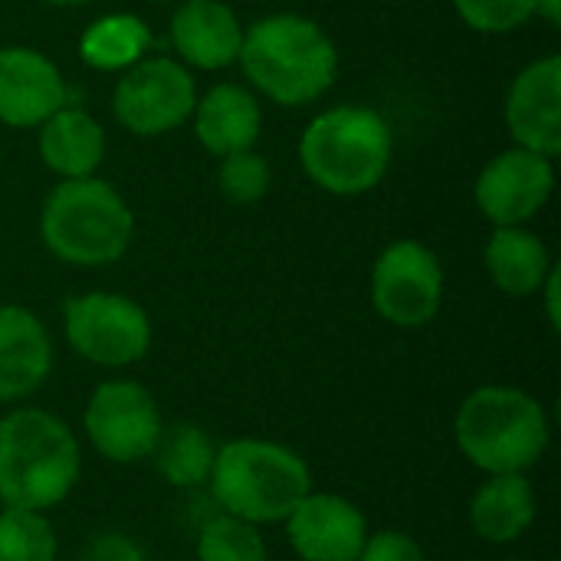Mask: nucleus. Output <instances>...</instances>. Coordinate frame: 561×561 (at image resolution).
<instances>
[{"label":"nucleus","mask_w":561,"mask_h":561,"mask_svg":"<svg viewBox=\"0 0 561 561\" xmlns=\"http://www.w3.org/2000/svg\"><path fill=\"white\" fill-rule=\"evenodd\" d=\"M82 477L72 427L43 408H13L0 417V503L46 513L69 500Z\"/></svg>","instance_id":"nucleus-1"},{"label":"nucleus","mask_w":561,"mask_h":561,"mask_svg":"<svg viewBox=\"0 0 561 561\" xmlns=\"http://www.w3.org/2000/svg\"><path fill=\"white\" fill-rule=\"evenodd\" d=\"M237 62L276 105H306L332 89L339 49L316 20L299 13H273L243 30Z\"/></svg>","instance_id":"nucleus-2"},{"label":"nucleus","mask_w":561,"mask_h":561,"mask_svg":"<svg viewBox=\"0 0 561 561\" xmlns=\"http://www.w3.org/2000/svg\"><path fill=\"white\" fill-rule=\"evenodd\" d=\"M207 486L220 513L253 526H283L312 493V470L286 444L237 437L217 447Z\"/></svg>","instance_id":"nucleus-3"},{"label":"nucleus","mask_w":561,"mask_h":561,"mask_svg":"<svg viewBox=\"0 0 561 561\" xmlns=\"http://www.w3.org/2000/svg\"><path fill=\"white\" fill-rule=\"evenodd\" d=\"M460 454L490 473H529L552 440V424L539 398L510 385H483L463 398L454 417Z\"/></svg>","instance_id":"nucleus-4"},{"label":"nucleus","mask_w":561,"mask_h":561,"mask_svg":"<svg viewBox=\"0 0 561 561\" xmlns=\"http://www.w3.org/2000/svg\"><path fill=\"white\" fill-rule=\"evenodd\" d=\"M394 151L385 115L365 105H335L316 115L299 141L309 181L335 197H355L381 184Z\"/></svg>","instance_id":"nucleus-5"},{"label":"nucleus","mask_w":561,"mask_h":561,"mask_svg":"<svg viewBox=\"0 0 561 561\" xmlns=\"http://www.w3.org/2000/svg\"><path fill=\"white\" fill-rule=\"evenodd\" d=\"M135 217L122 194L102 178L59 181L39 214L46 250L69 266H108L125 256Z\"/></svg>","instance_id":"nucleus-6"},{"label":"nucleus","mask_w":561,"mask_h":561,"mask_svg":"<svg viewBox=\"0 0 561 561\" xmlns=\"http://www.w3.org/2000/svg\"><path fill=\"white\" fill-rule=\"evenodd\" d=\"M62 329L69 348L99 368H128L151 348L148 312L122 293H82L66 299Z\"/></svg>","instance_id":"nucleus-7"},{"label":"nucleus","mask_w":561,"mask_h":561,"mask_svg":"<svg viewBox=\"0 0 561 561\" xmlns=\"http://www.w3.org/2000/svg\"><path fill=\"white\" fill-rule=\"evenodd\" d=\"M197 105L194 76L168 56H148L125 69L112 92L118 125L138 138H158L181 128Z\"/></svg>","instance_id":"nucleus-8"},{"label":"nucleus","mask_w":561,"mask_h":561,"mask_svg":"<svg viewBox=\"0 0 561 561\" xmlns=\"http://www.w3.org/2000/svg\"><path fill=\"white\" fill-rule=\"evenodd\" d=\"M82 431L99 457L128 467L151 457L164 431V417L148 388L131 378H115L102 381L89 394Z\"/></svg>","instance_id":"nucleus-9"},{"label":"nucleus","mask_w":561,"mask_h":561,"mask_svg":"<svg viewBox=\"0 0 561 561\" xmlns=\"http://www.w3.org/2000/svg\"><path fill=\"white\" fill-rule=\"evenodd\" d=\"M444 302V270L421 240H394L371 266V306L398 329L434 322Z\"/></svg>","instance_id":"nucleus-10"},{"label":"nucleus","mask_w":561,"mask_h":561,"mask_svg":"<svg viewBox=\"0 0 561 561\" xmlns=\"http://www.w3.org/2000/svg\"><path fill=\"white\" fill-rule=\"evenodd\" d=\"M556 187L552 158L529 148H510L496 154L477 178L473 197L480 214L493 227H523L533 220Z\"/></svg>","instance_id":"nucleus-11"},{"label":"nucleus","mask_w":561,"mask_h":561,"mask_svg":"<svg viewBox=\"0 0 561 561\" xmlns=\"http://www.w3.org/2000/svg\"><path fill=\"white\" fill-rule=\"evenodd\" d=\"M289 549L302 561H355L365 536V513L339 493H306L283 519Z\"/></svg>","instance_id":"nucleus-12"},{"label":"nucleus","mask_w":561,"mask_h":561,"mask_svg":"<svg viewBox=\"0 0 561 561\" xmlns=\"http://www.w3.org/2000/svg\"><path fill=\"white\" fill-rule=\"evenodd\" d=\"M506 128L516 148L556 158L561 151V56L529 62L510 85Z\"/></svg>","instance_id":"nucleus-13"},{"label":"nucleus","mask_w":561,"mask_h":561,"mask_svg":"<svg viewBox=\"0 0 561 561\" xmlns=\"http://www.w3.org/2000/svg\"><path fill=\"white\" fill-rule=\"evenodd\" d=\"M66 105L62 72L49 56L30 46L0 49V122L10 128H39Z\"/></svg>","instance_id":"nucleus-14"},{"label":"nucleus","mask_w":561,"mask_h":561,"mask_svg":"<svg viewBox=\"0 0 561 561\" xmlns=\"http://www.w3.org/2000/svg\"><path fill=\"white\" fill-rule=\"evenodd\" d=\"M53 371V342L46 325L23 306H0V401L36 394Z\"/></svg>","instance_id":"nucleus-15"},{"label":"nucleus","mask_w":561,"mask_h":561,"mask_svg":"<svg viewBox=\"0 0 561 561\" xmlns=\"http://www.w3.org/2000/svg\"><path fill=\"white\" fill-rule=\"evenodd\" d=\"M171 43L194 69H224L237 62L243 23L224 0H181L171 16Z\"/></svg>","instance_id":"nucleus-16"},{"label":"nucleus","mask_w":561,"mask_h":561,"mask_svg":"<svg viewBox=\"0 0 561 561\" xmlns=\"http://www.w3.org/2000/svg\"><path fill=\"white\" fill-rule=\"evenodd\" d=\"M539 503L526 473H490L470 500V526L490 546L523 539L536 523Z\"/></svg>","instance_id":"nucleus-17"},{"label":"nucleus","mask_w":561,"mask_h":561,"mask_svg":"<svg viewBox=\"0 0 561 561\" xmlns=\"http://www.w3.org/2000/svg\"><path fill=\"white\" fill-rule=\"evenodd\" d=\"M260 128H263V112L256 99L237 82L214 85L194 105V135L217 158L250 151L260 138Z\"/></svg>","instance_id":"nucleus-18"},{"label":"nucleus","mask_w":561,"mask_h":561,"mask_svg":"<svg viewBox=\"0 0 561 561\" xmlns=\"http://www.w3.org/2000/svg\"><path fill=\"white\" fill-rule=\"evenodd\" d=\"M39 158L59 181L92 178L105 158V131L89 112L62 105L39 125Z\"/></svg>","instance_id":"nucleus-19"},{"label":"nucleus","mask_w":561,"mask_h":561,"mask_svg":"<svg viewBox=\"0 0 561 561\" xmlns=\"http://www.w3.org/2000/svg\"><path fill=\"white\" fill-rule=\"evenodd\" d=\"M483 260L496 289L516 299L539 296L552 270V256L546 243L526 227H496L483 250Z\"/></svg>","instance_id":"nucleus-20"},{"label":"nucleus","mask_w":561,"mask_h":561,"mask_svg":"<svg viewBox=\"0 0 561 561\" xmlns=\"http://www.w3.org/2000/svg\"><path fill=\"white\" fill-rule=\"evenodd\" d=\"M214 457H217V444L214 437L197 427V424H164L151 460L154 470L164 483L178 486V490H194V486H207L210 470H214Z\"/></svg>","instance_id":"nucleus-21"},{"label":"nucleus","mask_w":561,"mask_h":561,"mask_svg":"<svg viewBox=\"0 0 561 561\" xmlns=\"http://www.w3.org/2000/svg\"><path fill=\"white\" fill-rule=\"evenodd\" d=\"M151 46V30L141 16L135 13H108L99 16L79 39V56L92 69L115 72L128 69L138 59H145Z\"/></svg>","instance_id":"nucleus-22"},{"label":"nucleus","mask_w":561,"mask_h":561,"mask_svg":"<svg viewBox=\"0 0 561 561\" xmlns=\"http://www.w3.org/2000/svg\"><path fill=\"white\" fill-rule=\"evenodd\" d=\"M59 539L46 513L3 506L0 510V561H56Z\"/></svg>","instance_id":"nucleus-23"},{"label":"nucleus","mask_w":561,"mask_h":561,"mask_svg":"<svg viewBox=\"0 0 561 561\" xmlns=\"http://www.w3.org/2000/svg\"><path fill=\"white\" fill-rule=\"evenodd\" d=\"M197 561H270L260 526L217 513L197 533Z\"/></svg>","instance_id":"nucleus-24"},{"label":"nucleus","mask_w":561,"mask_h":561,"mask_svg":"<svg viewBox=\"0 0 561 561\" xmlns=\"http://www.w3.org/2000/svg\"><path fill=\"white\" fill-rule=\"evenodd\" d=\"M217 187L230 204H256L266 197L270 191V164L263 154L250 151H237L227 154L217 168Z\"/></svg>","instance_id":"nucleus-25"},{"label":"nucleus","mask_w":561,"mask_h":561,"mask_svg":"<svg viewBox=\"0 0 561 561\" xmlns=\"http://www.w3.org/2000/svg\"><path fill=\"white\" fill-rule=\"evenodd\" d=\"M539 0H454L460 20L477 33H513L536 16Z\"/></svg>","instance_id":"nucleus-26"},{"label":"nucleus","mask_w":561,"mask_h":561,"mask_svg":"<svg viewBox=\"0 0 561 561\" xmlns=\"http://www.w3.org/2000/svg\"><path fill=\"white\" fill-rule=\"evenodd\" d=\"M355 561H427L421 542L401 529H378L365 536V546Z\"/></svg>","instance_id":"nucleus-27"},{"label":"nucleus","mask_w":561,"mask_h":561,"mask_svg":"<svg viewBox=\"0 0 561 561\" xmlns=\"http://www.w3.org/2000/svg\"><path fill=\"white\" fill-rule=\"evenodd\" d=\"M82 561H145V552L141 546L125 536V533H99L85 552H82Z\"/></svg>","instance_id":"nucleus-28"},{"label":"nucleus","mask_w":561,"mask_h":561,"mask_svg":"<svg viewBox=\"0 0 561 561\" xmlns=\"http://www.w3.org/2000/svg\"><path fill=\"white\" fill-rule=\"evenodd\" d=\"M559 286H561V270L552 263V270H549V276H546V283H542V296H546V316H549V325L559 332L561 329V306H559Z\"/></svg>","instance_id":"nucleus-29"},{"label":"nucleus","mask_w":561,"mask_h":561,"mask_svg":"<svg viewBox=\"0 0 561 561\" xmlns=\"http://www.w3.org/2000/svg\"><path fill=\"white\" fill-rule=\"evenodd\" d=\"M536 16H542L546 23L559 26V23H561V0H539V3H536Z\"/></svg>","instance_id":"nucleus-30"},{"label":"nucleus","mask_w":561,"mask_h":561,"mask_svg":"<svg viewBox=\"0 0 561 561\" xmlns=\"http://www.w3.org/2000/svg\"><path fill=\"white\" fill-rule=\"evenodd\" d=\"M53 7H82V3H92V0H46Z\"/></svg>","instance_id":"nucleus-31"},{"label":"nucleus","mask_w":561,"mask_h":561,"mask_svg":"<svg viewBox=\"0 0 561 561\" xmlns=\"http://www.w3.org/2000/svg\"><path fill=\"white\" fill-rule=\"evenodd\" d=\"M506 561H526V559H506Z\"/></svg>","instance_id":"nucleus-32"},{"label":"nucleus","mask_w":561,"mask_h":561,"mask_svg":"<svg viewBox=\"0 0 561 561\" xmlns=\"http://www.w3.org/2000/svg\"><path fill=\"white\" fill-rule=\"evenodd\" d=\"M154 3H168V0H154Z\"/></svg>","instance_id":"nucleus-33"}]
</instances>
